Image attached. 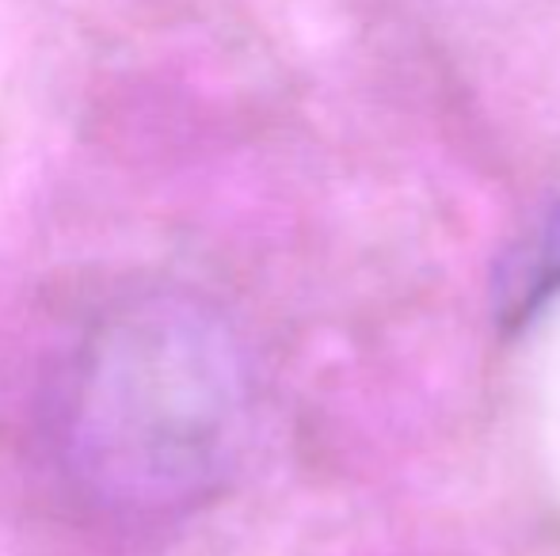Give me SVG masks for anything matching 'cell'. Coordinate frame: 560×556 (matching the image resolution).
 <instances>
[{
    "mask_svg": "<svg viewBox=\"0 0 560 556\" xmlns=\"http://www.w3.org/2000/svg\"><path fill=\"white\" fill-rule=\"evenodd\" d=\"M252 366L233 324L179 286L96 312L54 393L69 488L126 522H168L218 496L252 435Z\"/></svg>",
    "mask_w": 560,
    "mask_h": 556,
    "instance_id": "cell-1",
    "label": "cell"
},
{
    "mask_svg": "<svg viewBox=\"0 0 560 556\" xmlns=\"http://www.w3.org/2000/svg\"><path fill=\"white\" fill-rule=\"evenodd\" d=\"M557 282H560V217H553L546 225V233L526 248V260L515 263V271H511V279L503 286L511 294V309L526 312Z\"/></svg>",
    "mask_w": 560,
    "mask_h": 556,
    "instance_id": "cell-2",
    "label": "cell"
}]
</instances>
